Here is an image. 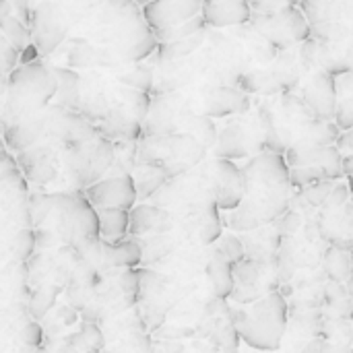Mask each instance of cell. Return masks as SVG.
<instances>
[{
    "mask_svg": "<svg viewBox=\"0 0 353 353\" xmlns=\"http://www.w3.org/2000/svg\"><path fill=\"white\" fill-rule=\"evenodd\" d=\"M242 170L246 192L242 203L234 211H228L223 225L246 234L277 221L292 205L294 186L290 182V165L281 153L263 151L250 157Z\"/></svg>",
    "mask_w": 353,
    "mask_h": 353,
    "instance_id": "1",
    "label": "cell"
},
{
    "mask_svg": "<svg viewBox=\"0 0 353 353\" xmlns=\"http://www.w3.org/2000/svg\"><path fill=\"white\" fill-rule=\"evenodd\" d=\"M232 321L240 339L259 352H277L285 339L290 304L279 290L263 296L248 306H230Z\"/></svg>",
    "mask_w": 353,
    "mask_h": 353,
    "instance_id": "2",
    "label": "cell"
},
{
    "mask_svg": "<svg viewBox=\"0 0 353 353\" xmlns=\"http://www.w3.org/2000/svg\"><path fill=\"white\" fill-rule=\"evenodd\" d=\"M300 62L308 72L323 70L343 77L353 70V27L343 23L312 25L310 35L298 46Z\"/></svg>",
    "mask_w": 353,
    "mask_h": 353,
    "instance_id": "3",
    "label": "cell"
},
{
    "mask_svg": "<svg viewBox=\"0 0 353 353\" xmlns=\"http://www.w3.org/2000/svg\"><path fill=\"white\" fill-rule=\"evenodd\" d=\"M304 66L300 62L298 46L285 52H279L273 62H269V68L263 70H246L240 72L236 79L238 89L252 95H277V93H290L302 83Z\"/></svg>",
    "mask_w": 353,
    "mask_h": 353,
    "instance_id": "4",
    "label": "cell"
},
{
    "mask_svg": "<svg viewBox=\"0 0 353 353\" xmlns=\"http://www.w3.org/2000/svg\"><path fill=\"white\" fill-rule=\"evenodd\" d=\"M314 219L321 238L329 246L353 250V205L347 182H335Z\"/></svg>",
    "mask_w": 353,
    "mask_h": 353,
    "instance_id": "5",
    "label": "cell"
},
{
    "mask_svg": "<svg viewBox=\"0 0 353 353\" xmlns=\"http://www.w3.org/2000/svg\"><path fill=\"white\" fill-rule=\"evenodd\" d=\"M248 23L277 54L300 46L312 29L300 6H285L271 14H250Z\"/></svg>",
    "mask_w": 353,
    "mask_h": 353,
    "instance_id": "6",
    "label": "cell"
},
{
    "mask_svg": "<svg viewBox=\"0 0 353 353\" xmlns=\"http://www.w3.org/2000/svg\"><path fill=\"white\" fill-rule=\"evenodd\" d=\"M213 147L217 159H232V161L254 157L267 151L265 130L259 114L254 116H250L248 112L238 114V120H232L225 128L217 130V141Z\"/></svg>",
    "mask_w": 353,
    "mask_h": 353,
    "instance_id": "7",
    "label": "cell"
},
{
    "mask_svg": "<svg viewBox=\"0 0 353 353\" xmlns=\"http://www.w3.org/2000/svg\"><path fill=\"white\" fill-rule=\"evenodd\" d=\"M64 151L68 172L74 178V182L83 188L99 182L114 163V143L99 134L87 143H81Z\"/></svg>",
    "mask_w": 353,
    "mask_h": 353,
    "instance_id": "8",
    "label": "cell"
},
{
    "mask_svg": "<svg viewBox=\"0 0 353 353\" xmlns=\"http://www.w3.org/2000/svg\"><path fill=\"white\" fill-rule=\"evenodd\" d=\"M232 273H234V290L230 298L238 306H248L261 300L263 296L279 290L275 265H263L254 259L244 256L232 265Z\"/></svg>",
    "mask_w": 353,
    "mask_h": 353,
    "instance_id": "9",
    "label": "cell"
},
{
    "mask_svg": "<svg viewBox=\"0 0 353 353\" xmlns=\"http://www.w3.org/2000/svg\"><path fill=\"white\" fill-rule=\"evenodd\" d=\"M211 188L219 211H234L246 192L244 170L232 159H215L211 163Z\"/></svg>",
    "mask_w": 353,
    "mask_h": 353,
    "instance_id": "10",
    "label": "cell"
},
{
    "mask_svg": "<svg viewBox=\"0 0 353 353\" xmlns=\"http://www.w3.org/2000/svg\"><path fill=\"white\" fill-rule=\"evenodd\" d=\"M85 196L95 207V211H99V209L130 211L134 207V203L139 201L137 186H134V180L130 174L101 178L99 182L85 188Z\"/></svg>",
    "mask_w": 353,
    "mask_h": 353,
    "instance_id": "11",
    "label": "cell"
},
{
    "mask_svg": "<svg viewBox=\"0 0 353 353\" xmlns=\"http://www.w3.org/2000/svg\"><path fill=\"white\" fill-rule=\"evenodd\" d=\"M29 33H31V43L37 48L39 56L52 54L62 43V39L66 37V25L62 23L56 4L41 2L31 10Z\"/></svg>",
    "mask_w": 353,
    "mask_h": 353,
    "instance_id": "12",
    "label": "cell"
},
{
    "mask_svg": "<svg viewBox=\"0 0 353 353\" xmlns=\"http://www.w3.org/2000/svg\"><path fill=\"white\" fill-rule=\"evenodd\" d=\"M290 168H319L329 180H341L343 155L337 145H294L285 153Z\"/></svg>",
    "mask_w": 353,
    "mask_h": 353,
    "instance_id": "13",
    "label": "cell"
},
{
    "mask_svg": "<svg viewBox=\"0 0 353 353\" xmlns=\"http://www.w3.org/2000/svg\"><path fill=\"white\" fill-rule=\"evenodd\" d=\"M302 101L319 120H333L339 101V87L335 77L323 70H312L306 74L302 85Z\"/></svg>",
    "mask_w": 353,
    "mask_h": 353,
    "instance_id": "14",
    "label": "cell"
},
{
    "mask_svg": "<svg viewBox=\"0 0 353 353\" xmlns=\"http://www.w3.org/2000/svg\"><path fill=\"white\" fill-rule=\"evenodd\" d=\"M203 10V0H149L143 4V19L153 33L168 31Z\"/></svg>",
    "mask_w": 353,
    "mask_h": 353,
    "instance_id": "15",
    "label": "cell"
},
{
    "mask_svg": "<svg viewBox=\"0 0 353 353\" xmlns=\"http://www.w3.org/2000/svg\"><path fill=\"white\" fill-rule=\"evenodd\" d=\"M48 134V114H35L10 124H2V137L6 149L12 153L25 151L37 145Z\"/></svg>",
    "mask_w": 353,
    "mask_h": 353,
    "instance_id": "16",
    "label": "cell"
},
{
    "mask_svg": "<svg viewBox=\"0 0 353 353\" xmlns=\"http://www.w3.org/2000/svg\"><path fill=\"white\" fill-rule=\"evenodd\" d=\"M250 108H252L250 95L232 85L213 87L205 95V114L209 118H230V116L246 114L250 112Z\"/></svg>",
    "mask_w": 353,
    "mask_h": 353,
    "instance_id": "17",
    "label": "cell"
},
{
    "mask_svg": "<svg viewBox=\"0 0 353 353\" xmlns=\"http://www.w3.org/2000/svg\"><path fill=\"white\" fill-rule=\"evenodd\" d=\"M201 14L207 27L225 29L248 23L252 10L248 0H203Z\"/></svg>",
    "mask_w": 353,
    "mask_h": 353,
    "instance_id": "18",
    "label": "cell"
},
{
    "mask_svg": "<svg viewBox=\"0 0 353 353\" xmlns=\"http://www.w3.org/2000/svg\"><path fill=\"white\" fill-rule=\"evenodd\" d=\"M17 163L25 178L35 184H48L56 176V157L52 147L48 145H33L25 151L17 153Z\"/></svg>",
    "mask_w": 353,
    "mask_h": 353,
    "instance_id": "19",
    "label": "cell"
},
{
    "mask_svg": "<svg viewBox=\"0 0 353 353\" xmlns=\"http://www.w3.org/2000/svg\"><path fill=\"white\" fill-rule=\"evenodd\" d=\"M240 238H242L244 252L248 259H254L263 265H275L277 263V250H279L281 234L277 232L275 223L246 232Z\"/></svg>",
    "mask_w": 353,
    "mask_h": 353,
    "instance_id": "20",
    "label": "cell"
},
{
    "mask_svg": "<svg viewBox=\"0 0 353 353\" xmlns=\"http://www.w3.org/2000/svg\"><path fill=\"white\" fill-rule=\"evenodd\" d=\"M174 225L172 215L157 205H139L128 211V234L130 236H153L165 234Z\"/></svg>",
    "mask_w": 353,
    "mask_h": 353,
    "instance_id": "21",
    "label": "cell"
},
{
    "mask_svg": "<svg viewBox=\"0 0 353 353\" xmlns=\"http://www.w3.org/2000/svg\"><path fill=\"white\" fill-rule=\"evenodd\" d=\"M310 25L343 23L353 27V0H300Z\"/></svg>",
    "mask_w": 353,
    "mask_h": 353,
    "instance_id": "22",
    "label": "cell"
},
{
    "mask_svg": "<svg viewBox=\"0 0 353 353\" xmlns=\"http://www.w3.org/2000/svg\"><path fill=\"white\" fill-rule=\"evenodd\" d=\"M353 296L345 283L329 281L323 288V302H321V314L329 319H345L352 321Z\"/></svg>",
    "mask_w": 353,
    "mask_h": 353,
    "instance_id": "23",
    "label": "cell"
},
{
    "mask_svg": "<svg viewBox=\"0 0 353 353\" xmlns=\"http://www.w3.org/2000/svg\"><path fill=\"white\" fill-rule=\"evenodd\" d=\"M134 186H137V196L141 201L151 199L163 184H168L170 176L159 163H147V161H137V165L130 172Z\"/></svg>",
    "mask_w": 353,
    "mask_h": 353,
    "instance_id": "24",
    "label": "cell"
},
{
    "mask_svg": "<svg viewBox=\"0 0 353 353\" xmlns=\"http://www.w3.org/2000/svg\"><path fill=\"white\" fill-rule=\"evenodd\" d=\"M0 31L10 41V46L17 50V54H21L31 43L29 27L19 19V14L14 12L12 4L8 0H0Z\"/></svg>",
    "mask_w": 353,
    "mask_h": 353,
    "instance_id": "25",
    "label": "cell"
},
{
    "mask_svg": "<svg viewBox=\"0 0 353 353\" xmlns=\"http://www.w3.org/2000/svg\"><path fill=\"white\" fill-rule=\"evenodd\" d=\"M101 256L112 267L132 269L143 261V248L137 240H118V242L101 240Z\"/></svg>",
    "mask_w": 353,
    "mask_h": 353,
    "instance_id": "26",
    "label": "cell"
},
{
    "mask_svg": "<svg viewBox=\"0 0 353 353\" xmlns=\"http://www.w3.org/2000/svg\"><path fill=\"white\" fill-rule=\"evenodd\" d=\"M321 269L329 281H337V283L347 285V281L352 277V250L327 246L323 261H321Z\"/></svg>",
    "mask_w": 353,
    "mask_h": 353,
    "instance_id": "27",
    "label": "cell"
},
{
    "mask_svg": "<svg viewBox=\"0 0 353 353\" xmlns=\"http://www.w3.org/2000/svg\"><path fill=\"white\" fill-rule=\"evenodd\" d=\"M207 275L213 288V296L219 300H228L234 290V273H232V263L211 254L207 261Z\"/></svg>",
    "mask_w": 353,
    "mask_h": 353,
    "instance_id": "28",
    "label": "cell"
},
{
    "mask_svg": "<svg viewBox=\"0 0 353 353\" xmlns=\"http://www.w3.org/2000/svg\"><path fill=\"white\" fill-rule=\"evenodd\" d=\"M54 74L58 81L56 95L60 99V105L72 112L81 110V77L70 68H54Z\"/></svg>",
    "mask_w": 353,
    "mask_h": 353,
    "instance_id": "29",
    "label": "cell"
},
{
    "mask_svg": "<svg viewBox=\"0 0 353 353\" xmlns=\"http://www.w3.org/2000/svg\"><path fill=\"white\" fill-rule=\"evenodd\" d=\"M99 236L103 242L124 240L128 234V211L124 209H99Z\"/></svg>",
    "mask_w": 353,
    "mask_h": 353,
    "instance_id": "30",
    "label": "cell"
},
{
    "mask_svg": "<svg viewBox=\"0 0 353 353\" xmlns=\"http://www.w3.org/2000/svg\"><path fill=\"white\" fill-rule=\"evenodd\" d=\"M221 236H223V219L219 215L217 203L211 201L199 209V240H201V244L211 246Z\"/></svg>",
    "mask_w": 353,
    "mask_h": 353,
    "instance_id": "31",
    "label": "cell"
},
{
    "mask_svg": "<svg viewBox=\"0 0 353 353\" xmlns=\"http://www.w3.org/2000/svg\"><path fill=\"white\" fill-rule=\"evenodd\" d=\"M205 31L201 33H194L190 37H184V39H178V41H168V43H159V60L161 62H170V60H180V58H186L190 56L192 52H196L203 41H205Z\"/></svg>",
    "mask_w": 353,
    "mask_h": 353,
    "instance_id": "32",
    "label": "cell"
},
{
    "mask_svg": "<svg viewBox=\"0 0 353 353\" xmlns=\"http://www.w3.org/2000/svg\"><path fill=\"white\" fill-rule=\"evenodd\" d=\"M186 132L192 134L207 151L215 145L217 141V126L213 122V118H209L205 112L203 114H192L188 118V124H186Z\"/></svg>",
    "mask_w": 353,
    "mask_h": 353,
    "instance_id": "33",
    "label": "cell"
},
{
    "mask_svg": "<svg viewBox=\"0 0 353 353\" xmlns=\"http://www.w3.org/2000/svg\"><path fill=\"white\" fill-rule=\"evenodd\" d=\"M205 29H207V23H205L203 14H196V17H192V19H188V21H184V23H180V25H176V27H172V29H168V31L155 33V37H157L159 43H168V41H178V39L190 37V35L201 33V31H205Z\"/></svg>",
    "mask_w": 353,
    "mask_h": 353,
    "instance_id": "34",
    "label": "cell"
},
{
    "mask_svg": "<svg viewBox=\"0 0 353 353\" xmlns=\"http://www.w3.org/2000/svg\"><path fill=\"white\" fill-rule=\"evenodd\" d=\"M211 246H213L211 254H215V256H219V259H223V261H228V263H232V265L246 256L242 238H238V236H234V234L221 236V238H219L215 244H211Z\"/></svg>",
    "mask_w": 353,
    "mask_h": 353,
    "instance_id": "35",
    "label": "cell"
},
{
    "mask_svg": "<svg viewBox=\"0 0 353 353\" xmlns=\"http://www.w3.org/2000/svg\"><path fill=\"white\" fill-rule=\"evenodd\" d=\"M120 81H122V85H126L130 89L149 93L151 87H153V70L149 66H145V64H139V66H132L130 70H126L120 77Z\"/></svg>",
    "mask_w": 353,
    "mask_h": 353,
    "instance_id": "36",
    "label": "cell"
},
{
    "mask_svg": "<svg viewBox=\"0 0 353 353\" xmlns=\"http://www.w3.org/2000/svg\"><path fill=\"white\" fill-rule=\"evenodd\" d=\"M323 180H329V178L319 168H290V182H292L294 190H302V188L312 186Z\"/></svg>",
    "mask_w": 353,
    "mask_h": 353,
    "instance_id": "37",
    "label": "cell"
},
{
    "mask_svg": "<svg viewBox=\"0 0 353 353\" xmlns=\"http://www.w3.org/2000/svg\"><path fill=\"white\" fill-rule=\"evenodd\" d=\"M118 285H120L122 294L126 296V302L130 304L134 300V296L141 292V271H134V269L122 271L118 277Z\"/></svg>",
    "mask_w": 353,
    "mask_h": 353,
    "instance_id": "38",
    "label": "cell"
},
{
    "mask_svg": "<svg viewBox=\"0 0 353 353\" xmlns=\"http://www.w3.org/2000/svg\"><path fill=\"white\" fill-rule=\"evenodd\" d=\"M37 246L35 242V232L31 230H21L14 238V252L19 259H29L33 254V248Z\"/></svg>",
    "mask_w": 353,
    "mask_h": 353,
    "instance_id": "39",
    "label": "cell"
},
{
    "mask_svg": "<svg viewBox=\"0 0 353 353\" xmlns=\"http://www.w3.org/2000/svg\"><path fill=\"white\" fill-rule=\"evenodd\" d=\"M333 122L339 126V130H350V128H353V99H341V101H337Z\"/></svg>",
    "mask_w": 353,
    "mask_h": 353,
    "instance_id": "40",
    "label": "cell"
},
{
    "mask_svg": "<svg viewBox=\"0 0 353 353\" xmlns=\"http://www.w3.org/2000/svg\"><path fill=\"white\" fill-rule=\"evenodd\" d=\"M81 339L85 341L87 352H91V353H97L99 350H101V345H103L101 331H99L93 323H87V325L83 327V331H81Z\"/></svg>",
    "mask_w": 353,
    "mask_h": 353,
    "instance_id": "41",
    "label": "cell"
},
{
    "mask_svg": "<svg viewBox=\"0 0 353 353\" xmlns=\"http://www.w3.org/2000/svg\"><path fill=\"white\" fill-rule=\"evenodd\" d=\"M21 339H23V343L25 345H29V347H37L39 343H41V339H43V333H41V327H39V323H27L25 327H23V331H21Z\"/></svg>",
    "mask_w": 353,
    "mask_h": 353,
    "instance_id": "42",
    "label": "cell"
},
{
    "mask_svg": "<svg viewBox=\"0 0 353 353\" xmlns=\"http://www.w3.org/2000/svg\"><path fill=\"white\" fill-rule=\"evenodd\" d=\"M337 149L339 151H352L353 153V128L350 130H341L339 139H337Z\"/></svg>",
    "mask_w": 353,
    "mask_h": 353,
    "instance_id": "43",
    "label": "cell"
},
{
    "mask_svg": "<svg viewBox=\"0 0 353 353\" xmlns=\"http://www.w3.org/2000/svg\"><path fill=\"white\" fill-rule=\"evenodd\" d=\"M321 353H353V345H339V343H325V341H321Z\"/></svg>",
    "mask_w": 353,
    "mask_h": 353,
    "instance_id": "44",
    "label": "cell"
},
{
    "mask_svg": "<svg viewBox=\"0 0 353 353\" xmlns=\"http://www.w3.org/2000/svg\"><path fill=\"white\" fill-rule=\"evenodd\" d=\"M298 353H321V341L319 339H312L310 343H306Z\"/></svg>",
    "mask_w": 353,
    "mask_h": 353,
    "instance_id": "45",
    "label": "cell"
},
{
    "mask_svg": "<svg viewBox=\"0 0 353 353\" xmlns=\"http://www.w3.org/2000/svg\"><path fill=\"white\" fill-rule=\"evenodd\" d=\"M60 316L66 321V325H72V323L77 321V312H72V310H68V308H60Z\"/></svg>",
    "mask_w": 353,
    "mask_h": 353,
    "instance_id": "46",
    "label": "cell"
},
{
    "mask_svg": "<svg viewBox=\"0 0 353 353\" xmlns=\"http://www.w3.org/2000/svg\"><path fill=\"white\" fill-rule=\"evenodd\" d=\"M343 174H345V176L353 174V153L352 155H347V157H343Z\"/></svg>",
    "mask_w": 353,
    "mask_h": 353,
    "instance_id": "47",
    "label": "cell"
},
{
    "mask_svg": "<svg viewBox=\"0 0 353 353\" xmlns=\"http://www.w3.org/2000/svg\"><path fill=\"white\" fill-rule=\"evenodd\" d=\"M347 288H350V292H352V296H353V250H352V277H350V281H347Z\"/></svg>",
    "mask_w": 353,
    "mask_h": 353,
    "instance_id": "48",
    "label": "cell"
},
{
    "mask_svg": "<svg viewBox=\"0 0 353 353\" xmlns=\"http://www.w3.org/2000/svg\"><path fill=\"white\" fill-rule=\"evenodd\" d=\"M347 178V186H350V192L353 194V174H350V176H345Z\"/></svg>",
    "mask_w": 353,
    "mask_h": 353,
    "instance_id": "49",
    "label": "cell"
},
{
    "mask_svg": "<svg viewBox=\"0 0 353 353\" xmlns=\"http://www.w3.org/2000/svg\"><path fill=\"white\" fill-rule=\"evenodd\" d=\"M139 2H141V4H147V2H149V0H139Z\"/></svg>",
    "mask_w": 353,
    "mask_h": 353,
    "instance_id": "50",
    "label": "cell"
},
{
    "mask_svg": "<svg viewBox=\"0 0 353 353\" xmlns=\"http://www.w3.org/2000/svg\"><path fill=\"white\" fill-rule=\"evenodd\" d=\"M352 329H353V306H352Z\"/></svg>",
    "mask_w": 353,
    "mask_h": 353,
    "instance_id": "51",
    "label": "cell"
},
{
    "mask_svg": "<svg viewBox=\"0 0 353 353\" xmlns=\"http://www.w3.org/2000/svg\"><path fill=\"white\" fill-rule=\"evenodd\" d=\"M294 2H296V4H298V6H300V0H294Z\"/></svg>",
    "mask_w": 353,
    "mask_h": 353,
    "instance_id": "52",
    "label": "cell"
},
{
    "mask_svg": "<svg viewBox=\"0 0 353 353\" xmlns=\"http://www.w3.org/2000/svg\"><path fill=\"white\" fill-rule=\"evenodd\" d=\"M0 134H2V126H0Z\"/></svg>",
    "mask_w": 353,
    "mask_h": 353,
    "instance_id": "53",
    "label": "cell"
},
{
    "mask_svg": "<svg viewBox=\"0 0 353 353\" xmlns=\"http://www.w3.org/2000/svg\"><path fill=\"white\" fill-rule=\"evenodd\" d=\"M352 205H353V194H352Z\"/></svg>",
    "mask_w": 353,
    "mask_h": 353,
    "instance_id": "54",
    "label": "cell"
}]
</instances>
